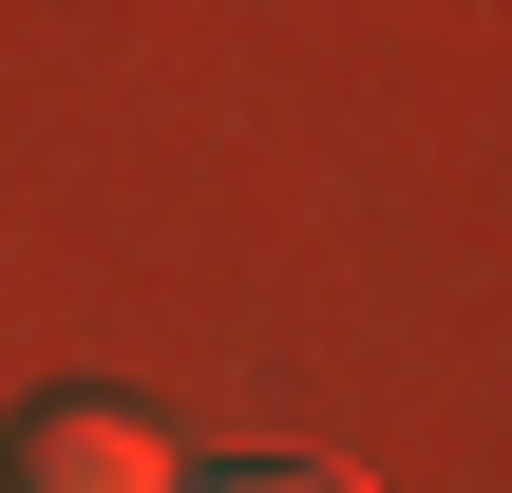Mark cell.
Masks as SVG:
<instances>
[{
    "label": "cell",
    "mask_w": 512,
    "mask_h": 493,
    "mask_svg": "<svg viewBox=\"0 0 512 493\" xmlns=\"http://www.w3.org/2000/svg\"><path fill=\"white\" fill-rule=\"evenodd\" d=\"M0 493H171V437L133 399H38L19 456H0Z\"/></svg>",
    "instance_id": "1"
},
{
    "label": "cell",
    "mask_w": 512,
    "mask_h": 493,
    "mask_svg": "<svg viewBox=\"0 0 512 493\" xmlns=\"http://www.w3.org/2000/svg\"><path fill=\"white\" fill-rule=\"evenodd\" d=\"M171 493H361L342 456H228V475H171Z\"/></svg>",
    "instance_id": "2"
}]
</instances>
